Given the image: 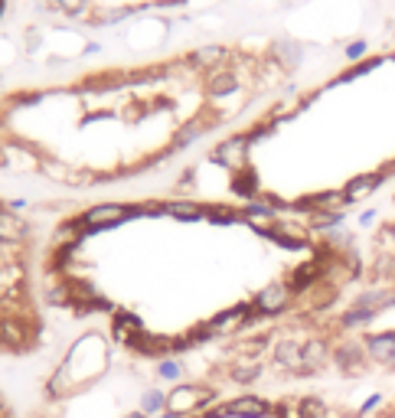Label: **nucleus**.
<instances>
[{"mask_svg":"<svg viewBox=\"0 0 395 418\" xmlns=\"http://www.w3.org/2000/svg\"><path fill=\"white\" fill-rule=\"evenodd\" d=\"M134 212L131 206H121V203H102V206L89 209L85 216H82V229L85 233H98V229H108V226H118V222H125Z\"/></svg>","mask_w":395,"mask_h":418,"instance_id":"nucleus-1","label":"nucleus"},{"mask_svg":"<svg viewBox=\"0 0 395 418\" xmlns=\"http://www.w3.org/2000/svg\"><path fill=\"white\" fill-rule=\"evenodd\" d=\"M362 347H366V356H369L372 363L395 370V330H385V334H369V337L362 340Z\"/></svg>","mask_w":395,"mask_h":418,"instance_id":"nucleus-2","label":"nucleus"},{"mask_svg":"<svg viewBox=\"0 0 395 418\" xmlns=\"http://www.w3.org/2000/svg\"><path fill=\"white\" fill-rule=\"evenodd\" d=\"M212 399V389H196V385H176L174 392L167 395V408L174 412V415H183L190 408L203 406V402H210Z\"/></svg>","mask_w":395,"mask_h":418,"instance_id":"nucleus-3","label":"nucleus"},{"mask_svg":"<svg viewBox=\"0 0 395 418\" xmlns=\"http://www.w3.org/2000/svg\"><path fill=\"white\" fill-rule=\"evenodd\" d=\"M291 294H294V291H291L288 284H281V281H278V284H268V288L258 291L252 304H255L258 314H268V317H271V314H281L284 307H288Z\"/></svg>","mask_w":395,"mask_h":418,"instance_id":"nucleus-4","label":"nucleus"},{"mask_svg":"<svg viewBox=\"0 0 395 418\" xmlns=\"http://www.w3.org/2000/svg\"><path fill=\"white\" fill-rule=\"evenodd\" d=\"M248 134H239V138H229V140H222L219 147L212 151V161L222 163V167H232V170H242V163L245 157H248Z\"/></svg>","mask_w":395,"mask_h":418,"instance_id":"nucleus-5","label":"nucleus"},{"mask_svg":"<svg viewBox=\"0 0 395 418\" xmlns=\"http://www.w3.org/2000/svg\"><path fill=\"white\" fill-rule=\"evenodd\" d=\"M366 347H360V343H343V347L333 349V363H337L343 372H349V376H356V372L366 370Z\"/></svg>","mask_w":395,"mask_h":418,"instance_id":"nucleus-6","label":"nucleus"},{"mask_svg":"<svg viewBox=\"0 0 395 418\" xmlns=\"http://www.w3.org/2000/svg\"><path fill=\"white\" fill-rule=\"evenodd\" d=\"M275 363H278L281 370L304 376V343H297V340H281L278 347H275Z\"/></svg>","mask_w":395,"mask_h":418,"instance_id":"nucleus-7","label":"nucleus"},{"mask_svg":"<svg viewBox=\"0 0 395 418\" xmlns=\"http://www.w3.org/2000/svg\"><path fill=\"white\" fill-rule=\"evenodd\" d=\"M219 415H235V418H265V415H271V406H268V402H261V399H255V395H245V399H235V402H229V406L222 408Z\"/></svg>","mask_w":395,"mask_h":418,"instance_id":"nucleus-8","label":"nucleus"},{"mask_svg":"<svg viewBox=\"0 0 395 418\" xmlns=\"http://www.w3.org/2000/svg\"><path fill=\"white\" fill-rule=\"evenodd\" d=\"M383 176H385V174H362V176H356V180H349L347 190H343L347 203H360V199H366L372 190H379Z\"/></svg>","mask_w":395,"mask_h":418,"instance_id":"nucleus-9","label":"nucleus"},{"mask_svg":"<svg viewBox=\"0 0 395 418\" xmlns=\"http://www.w3.org/2000/svg\"><path fill=\"white\" fill-rule=\"evenodd\" d=\"M327 360H330V347H327V340H307V343H304V376L317 372Z\"/></svg>","mask_w":395,"mask_h":418,"instance_id":"nucleus-10","label":"nucleus"},{"mask_svg":"<svg viewBox=\"0 0 395 418\" xmlns=\"http://www.w3.org/2000/svg\"><path fill=\"white\" fill-rule=\"evenodd\" d=\"M26 239V222L13 216L7 209H0V242H24Z\"/></svg>","mask_w":395,"mask_h":418,"instance_id":"nucleus-11","label":"nucleus"},{"mask_svg":"<svg viewBox=\"0 0 395 418\" xmlns=\"http://www.w3.org/2000/svg\"><path fill=\"white\" fill-rule=\"evenodd\" d=\"M138 334H144V330H140L138 314H128V311L118 314V317H115V337L125 340V343H131V340L138 337Z\"/></svg>","mask_w":395,"mask_h":418,"instance_id":"nucleus-12","label":"nucleus"},{"mask_svg":"<svg viewBox=\"0 0 395 418\" xmlns=\"http://www.w3.org/2000/svg\"><path fill=\"white\" fill-rule=\"evenodd\" d=\"M294 415L297 418H330V408L317 395H304V399H297V406H294Z\"/></svg>","mask_w":395,"mask_h":418,"instance_id":"nucleus-13","label":"nucleus"},{"mask_svg":"<svg viewBox=\"0 0 395 418\" xmlns=\"http://www.w3.org/2000/svg\"><path fill=\"white\" fill-rule=\"evenodd\" d=\"M222 59H226V49H222V46H203V49H196V53L190 56V62L199 66V69H216Z\"/></svg>","mask_w":395,"mask_h":418,"instance_id":"nucleus-14","label":"nucleus"},{"mask_svg":"<svg viewBox=\"0 0 395 418\" xmlns=\"http://www.w3.org/2000/svg\"><path fill=\"white\" fill-rule=\"evenodd\" d=\"M163 212H170V216H176V219H186V222H196V219H203L206 216V209L203 206H196V203H167L163 206Z\"/></svg>","mask_w":395,"mask_h":418,"instance_id":"nucleus-15","label":"nucleus"},{"mask_svg":"<svg viewBox=\"0 0 395 418\" xmlns=\"http://www.w3.org/2000/svg\"><path fill=\"white\" fill-rule=\"evenodd\" d=\"M235 89H239V75L235 72H216L210 79V95H216V98L235 92Z\"/></svg>","mask_w":395,"mask_h":418,"instance_id":"nucleus-16","label":"nucleus"},{"mask_svg":"<svg viewBox=\"0 0 395 418\" xmlns=\"http://www.w3.org/2000/svg\"><path fill=\"white\" fill-rule=\"evenodd\" d=\"M372 317H376L372 311H366V307H356V304H353V307H349V311L343 314V317H340V324L347 327V330H353V327L372 324Z\"/></svg>","mask_w":395,"mask_h":418,"instance_id":"nucleus-17","label":"nucleus"},{"mask_svg":"<svg viewBox=\"0 0 395 418\" xmlns=\"http://www.w3.org/2000/svg\"><path fill=\"white\" fill-rule=\"evenodd\" d=\"M239 197H245V199H255V193H258V176L252 174V170H245V174H239L235 176V186H232Z\"/></svg>","mask_w":395,"mask_h":418,"instance_id":"nucleus-18","label":"nucleus"},{"mask_svg":"<svg viewBox=\"0 0 395 418\" xmlns=\"http://www.w3.org/2000/svg\"><path fill=\"white\" fill-rule=\"evenodd\" d=\"M206 219L216 222V226H229V222L242 219V212H235V209H229V206H210L206 209Z\"/></svg>","mask_w":395,"mask_h":418,"instance_id":"nucleus-19","label":"nucleus"},{"mask_svg":"<svg viewBox=\"0 0 395 418\" xmlns=\"http://www.w3.org/2000/svg\"><path fill=\"white\" fill-rule=\"evenodd\" d=\"M343 222V209H324V212H314V229H337Z\"/></svg>","mask_w":395,"mask_h":418,"instance_id":"nucleus-20","label":"nucleus"},{"mask_svg":"<svg viewBox=\"0 0 395 418\" xmlns=\"http://www.w3.org/2000/svg\"><path fill=\"white\" fill-rule=\"evenodd\" d=\"M261 376V363H242V366H232V379L235 383H255Z\"/></svg>","mask_w":395,"mask_h":418,"instance_id":"nucleus-21","label":"nucleus"},{"mask_svg":"<svg viewBox=\"0 0 395 418\" xmlns=\"http://www.w3.org/2000/svg\"><path fill=\"white\" fill-rule=\"evenodd\" d=\"M376 66H379V59H369V62H360V66H356V69H349L347 75H340L337 82H349V79H360V75H366V72H372V69H376Z\"/></svg>","mask_w":395,"mask_h":418,"instance_id":"nucleus-22","label":"nucleus"},{"mask_svg":"<svg viewBox=\"0 0 395 418\" xmlns=\"http://www.w3.org/2000/svg\"><path fill=\"white\" fill-rule=\"evenodd\" d=\"M56 7L62 13H69V17H75V13L85 10V0H56Z\"/></svg>","mask_w":395,"mask_h":418,"instance_id":"nucleus-23","label":"nucleus"},{"mask_svg":"<svg viewBox=\"0 0 395 418\" xmlns=\"http://www.w3.org/2000/svg\"><path fill=\"white\" fill-rule=\"evenodd\" d=\"M379 406H383V395H379V392L369 395V399H366V402L360 406V415H372V412H376Z\"/></svg>","mask_w":395,"mask_h":418,"instance_id":"nucleus-24","label":"nucleus"},{"mask_svg":"<svg viewBox=\"0 0 395 418\" xmlns=\"http://www.w3.org/2000/svg\"><path fill=\"white\" fill-rule=\"evenodd\" d=\"M362 56H366V43H362V39H356V43H349L347 46V59L356 62V59H362Z\"/></svg>","mask_w":395,"mask_h":418,"instance_id":"nucleus-25","label":"nucleus"},{"mask_svg":"<svg viewBox=\"0 0 395 418\" xmlns=\"http://www.w3.org/2000/svg\"><path fill=\"white\" fill-rule=\"evenodd\" d=\"M160 376L163 379H176V376H180V363H174V360L160 363Z\"/></svg>","mask_w":395,"mask_h":418,"instance_id":"nucleus-26","label":"nucleus"},{"mask_svg":"<svg viewBox=\"0 0 395 418\" xmlns=\"http://www.w3.org/2000/svg\"><path fill=\"white\" fill-rule=\"evenodd\" d=\"M144 406H147V408H154V406H163V395L151 392V395H147V399H144Z\"/></svg>","mask_w":395,"mask_h":418,"instance_id":"nucleus-27","label":"nucleus"},{"mask_svg":"<svg viewBox=\"0 0 395 418\" xmlns=\"http://www.w3.org/2000/svg\"><path fill=\"white\" fill-rule=\"evenodd\" d=\"M372 219H376V212H372V209H369V212H362V216H360V226H369Z\"/></svg>","mask_w":395,"mask_h":418,"instance_id":"nucleus-28","label":"nucleus"},{"mask_svg":"<svg viewBox=\"0 0 395 418\" xmlns=\"http://www.w3.org/2000/svg\"><path fill=\"white\" fill-rule=\"evenodd\" d=\"M281 418H297V415H294V408H291V406H284V408H281Z\"/></svg>","mask_w":395,"mask_h":418,"instance_id":"nucleus-29","label":"nucleus"},{"mask_svg":"<svg viewBox=\"0 0 395 418\" xmlns=\"http://www.w3.org/2000/svg\"><path fill=\"white\" fill-rule=\"evenodd\" d=\"M383 235H389V239H395V222H392V226H389V229H385Z\"/></svg>","mask_w":395,"mask_h":418,"instance_id":"nucleus-30","label":"nucleus"},{"mask_svg":"<svg viewBox=\"0 0 395 418\" xmlns=\"http://www.w3.org/2000/svg\"><path fill=\"white\" fill-rule=\"evenodd\" d=\"M3 10H7V0H0V13H3Z\"/></svg>","mask_w":395,"mask_h":418,"instance_id":"nucleus-31","label":"nucleus"},{"mask_svg":"<svg viewBox=\"0 0 395 418\" xmlns=\"http://www.w3.org/2000/svg\"><path fill=\"white\" fill-rule=\"evenodd\" d=\"M160 418H180V415H160Z\"/></svg>","mask_w":395,"mask_h":418,"instance_id":"nucleus-32","label":"nucleus"},{"mask_svg":"<svg viewBox=\"0 0 395 418\" xmlns=\"http://www.w3.org/2000/svg\"><path fill=\"white\" fill-rule=\"evenodd\" d=\"M128 418H144V415H128Z\"/></svg>","mask_w":395,"mask_h":418,"instance_id":"nucleus-33","label":"nucleus"}]
</instances>
